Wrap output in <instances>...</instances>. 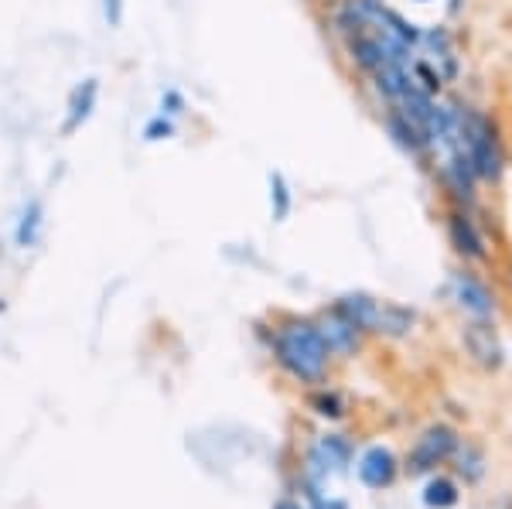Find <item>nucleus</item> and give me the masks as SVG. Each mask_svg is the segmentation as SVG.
<instances>
[{"label": "nucleus", "mask_w": 512, "mask_h": 509, "mask_svg": "<svg viewBox=\"0 0 512 509\" xmlns=\"http://www.w3.org/2000/svg\"><path fill=\"white\" fill-rule=\"evenodd\" d=\"M270 352H274L277 366L291 380L301 383V387L325 383L328 366H332V356H328V346L321 339L315 318H297V315L280 318V325L270 335Z\"/></svg>", "instance_id": "1"}, {"label": "nucleus", "mask_w": 512, "mask_h": 509, "mask_svg": "<svg viewBox=\"0 0 512 509\" xmlns=\"http://www.w3.org/2000/svg\"><path fill=\"white\" fill-rule=\"evenodd\" d=\"M461 147H465L468 161H472L482 185H499L506 178L509 154L495 113L472 103H461Z\"/></svg>", "instance_id": "2"}, {"label": "nucleus", "mask_w": 512, "mask_h": 509, "mask_svg": "<svg viewBox=\"0 0 512 509\" xmlns=\"http://www.w3.org/2000/svg\"><path fill=\"white\" fill-rule=\"evenodd\" d=\"M444 233H448V243L461 264L478 267V264H489L492 260L489 233H485V226L478 223V209L448 205V209H444Z\"/></svg>", "instance_id": "3"}, {"label": "nucleus", "mask_w": 512, "mask_h": 509, "mask_svg": "<svg viewBox=\"0 0 512 509\" xmlns=\"http://www.w3.org/2000/svg\"><path fill=\"white\" fill-rule=\"evenodd\" d=\"M437 182L444 188L448 205H461V209H478V205H482L478 202V188H482V182H478L472 161H468V154L461 144L437 158Z\"/></svg>", "instance_id": "4"}, {"label": "nucleus", "mask_w": 512, "mask_h": 509, "mask_svg": "<svg viewBox=\"0 0 512 509\" xmlns=\"http://www.w3.org/2000/svg\"><path fill=\"white\" fill-rule=\"evenodd\" d=\"M451 301L454 308L461 311L465 318H475V322H495L499 315V294L492 291V284L485 277H478L472 267H461L451 274Z\"/></svg>", "instance_id": "5"}, {"label": "nucleus", "mask_w": 512, "mask_h": 509, "mask_svg": "<svg viewBox=\"0 0 512 509\" xmlns=\"http://www.w3.org/2000/svg\"><path fill=\"white\" fill-rule=\"evenodd\" d=\"M458 441L461 438H458V431H454L451 424H431V428H427L414 441V445H410L400 469L407 475H431V472L441 469V465L451 462Z\"/></svg>", "instance_id": "6"}, {"label": "nucleus", "mask_w": 512, "mask_h": 509, "mask_svg": "<svg viewBox=\"0 0 512 509\" xmlns=\"http://www.w3.org/2000/svg\"><path fill=\"white\" fill-rule=\"evenodd\" d=\"M349 465H352V441L345 438V434H321L315 441V448L308 451V465H304V472H308V489H318L321 479L345 472Z\"/></svg>", "instance_id": "7"}, {"label": "nucleus", "mask_w": 512, "mask_h": 509, "mask_svg": "<svg viewBox=\"0 0 512 509\" xmlns=\"http://www.w3.org/2000/svg\"><path fill=\"white\" fill-rule=\"evenodd\" d=\"M383 127H386V134H390V141L400 147L403 154H410V158L420 161L424 168L437 164L434 147H431V141H427L424 127H420L414 117H407V113L396 110V106H386V110H383Z\"/></svg>", "instance_id": "8"}, {"label": "nucleus", "mask_w": 512, "mask_h": 509, "mask_svg": "<svg viewBox=\"0 0 512 509\" xmlns=\"http://www.w3.org/2000/svg\"><path fill=\"white\" fill-rule=\"evenodd\" d=\"M461 346H465L468 359L475 366H482L485 373H495L506 363V346H502L499 332H495V322H475L468 318L465 328H461Z\"/></svg>", "instance_id": "9"}, {"label": "nucleus", "mask_w": 512, "mask_h": 509, "mask_svg": "<svg viewBox=\"0 0 512 509\" xmlns=\"http://www.w3.org/2000/svg\"><path fill=\"white\" fill-rule=\"evenodd\" d=\"M315 325H318V332H321V339H325L328 356H332V359H352V356H359L362 339H366V335H362L359 328H355L345 315H338L335 308H325L315 318Z\"/></svg>", "instance_id": "10"}, {"label": "nucleus", "mask_w": 512, "mask_h": 509, "mask_svg": "<svg viewBox=\"0 0 512 509\" xmlns=\"http://www.w3.org/2000/svg\"><path fill=\"white\" fill-rule=\"evenodd\" d=\"M355 475H359V482L366 489H376V492L390 489L396 482V475H400V462H396V455L386 445H373L359 455Z\"/></svg>", "instance_id": "11"}, {"label": "nucleus", "mask_w": 512, "mask_h": 509, "mask_svg": "<svg viewBox=\"0 0 512 509\" xmlns=\"http://www.w3.org/2000/svg\"><path fill=\"white\" fill-rule=\"evenodd\" d=\"M332 308L338 311V315L349 318V322H352L355 328H359L362 335H373L383 301L373 298V294H366V291H349V294H342V298H338Z\"/></svg>", "instance_id": "12"}, {"label": "nucleus", "mask_w": 512, "mask_h": 509, "mask_svg": "<svg viewBox=\"0 0 512 509\" xmlns=\"http://www.w3.org/2000/svg\"><path fill=\"white\" fill-rule=\"evenodd\" d=\"M417 322H420V315L414 308L396 305V301H383L373 335H379V339H393V342L396 339H410V335L417 332Z\"/></svg>", "instance_id": "13"}, {"label": "nucleus", "mask_w": 512, "mask_h": 509, "mask_svg": "<svg viewBox=\"0 0 512 509\" xmlns=\"http://www.w3.org/2000/svg\"><path fill=\"white\" fill-rule=\"evenodd\" d=\"M345 52H349V59L355 69L362 72V76H376L383 65H390L386 62V55H383V48H379V41L373 31H362V35H352V38H345Z\"/></svg>", "instance_id": "14"}, {"label": "nucleus", "mask_w": 512, "mask_h": 509, "mask_svg": "<svg viewBox=\"0 0 512 509\" xmlns=\"http://www.w3.org/2000/svg\"><path fill=\"white\" fill-rule=\"evenodd\" d=\"M451 465H454V475H458L465 486H475V482L485 479V451L472 445V441H458L451 455Z\"/></svg>", "instance_id": "15"}, {"label": "nucleus", "mask_w": 512, "mask_h": 509, "mask_svg": "<svg viewBox=\"0 0 512 509\" xmlns=\"http://www.w3.org/2000/svg\"><path fill=\"white\" fill-rule=\"evenodd\" d=\"M410 79H414L417 89H424L427 96H434V100H441L444 86H448L441 76V69H437L431 59H420V55H414V62H410Z\"/></svg>", "instance_id": "16"}, {"label": "nucleus", "mask_w": 512, "mask_h": 509, "mask_svg": "<svg viewBox=\"0 0 512 509\" xmlns=\"http://www.w3.org/2000/svg\"><path fill=\"white\" fill-rule=\"evenodd\" d=\"M458 499H461L458 482L448 479V475H434V479L424 486V506L427 509H451V506H458Z\"/></svg>", "instance_id": "17"}, {"label": "nucleus", "mask_w": 512, "mask_h": 509, "mask_svg": "<svg viewBox=\"0 0 512 509\" xmlns=\"http://www.w3.org/2000/svg\"><path fill=\"white\" fill-rule=\"evenodd\" d=\"M308 407L315 410L318 417H325V421H338V417L349 414V400H345L338 390H328V387H321V390L311 393Z\"/></svg>", "instance_id": "18"}, {"label": "nucleus", "mask_w": 512, "mask_h": 509, "mask_svg": "<svg viewBox=\"0 0 512 509\" xmlns=\"http://www.w3.org/2000/svg\"><path fill=\"white\" fill-rule=\"evenodd\" d=\"M93 103H96V79H89L86 86L76 89V96H72V110H69V120H65V134H72V130H76L79 123L93 113Z\"/></svg>", "instance_id": "19"}, {"label": "nucleus", "mask_w": 512, "mask_h": 509, "mask_svg": "<svg viewBox=\"0 0 512 509\" xmlns=\"http://www.w3.org/2000/svg\"><path fill=\"white\" fill-rule=\"evenodd\" d=\"M270 205H274L277 223H284V219L291 216V185H287V178L280 175V171L270 175Z\"/></svg>", "instance_id": "20"}, {"label": "nucleus", "mask_w": 512, "mask_h": 509, "mask_svg": "<svg viewBox=\"0 0 512 509\" xmlns=\"http://www.w3.org/2000/svg\"><path fill=\"white\" fill-rule=\"evenodd\" d=\"M41 216H45V209H41V202H31L28 209H24L21 223H18V246H35L38 240V229H41Z\"/></svg>", "instance_id": "21"}, {"label": "nucleus", "mask_w": 512, "mask_h": 509, "mask_svg": "<svg viewBox=\"0 0 512 509\" xmlns=\"http://www.w3.org/2000/svg\"><path fill=\"white\" fill-rule=\"evenodd\" d=\"M171 134H175V123L164 120V113H161V117H154V120L144 127V137H147V141H164V137H171Z\"/></svg>", "instance_id": "22"}, {"label": "nucleus", "mask_w": 512, "mask_h": 509, "mask_svg": "<svg viewBox=\"0 0 512 509\" xmlns=\"http://www.w3.org/2000/svg\"><path fill=\"white\" fill-rule=\"evenodd\" d=\"M308 496H311V506L308 509H349V503L345 499H332V496H321L318 489H308Z\"/></svg>", "instance_id": "23"}, {"label": "nucleus", "mask_w": 512, "mask_h": 509, "mask_svg": "<svg viewBox=\"0 0 512 509\" xmlns=\"http://www.w3.org/2000/svg\"><path fill=\"white\" fill-rule=\"evenodd\" d=\"M161 106H168V110H164V113H181V106H185V100H181V96L175 93V89H171V93H164Z\"/></svg>", "instance_id": "24"}, {"label": "nucleus", "mask_w": 512, "mask_h": 509, "mask_svg": "<svg viewBox=\"0 0 512 509\" xmlns=\"http://www.w3.org/2000/svg\"><path fill=\"white\" fill-rule=\"evenodd\" d=\"M120 14H123V0H106V21L120 24Z\"/></svg>", "instance_id": "25"}, {"label": "nucleus", "mask_w": 512, "mask_h": 509, "mask_svg": "<svg viewBox=\"0 0 512 509\" xmlns=\"http://www.w3.org/2000/svg\"><path fill=\"white\" fill-rule=\"evenodd\" d=\"M274 509H308V506H304V503H297V499H291V496H284V499H277Z\"/></svg>", "instance_id": "26"}, {"label": "nucleus", "mask_w": 512, "mask_h": 509, "mask_svg": "<svg viewBox=\"0 0 512 509\" xmlns=\"http://www.w3.org/2000/svg\"><path fill=\"white\" fill-rule=\"evenodd\" d=\"M420 4H427V0H420Z\"/></svg>", "instance_id": "27"}]
</instances>
